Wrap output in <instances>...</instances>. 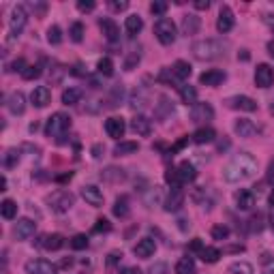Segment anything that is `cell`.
Wrapping results in <instances>:
<instances>
[{
  "label": "cell",
  "mask_w": 274,
  "mask_h": 274,
  "mask_svg": "<svg viewBox=\"0 0 274 274\" xmlns=\"http://www.w3.org/2000/svg\"><path fill=\"white\" fill-rule=\"evenodd\" d=\"M199 30V17L197 15H184L182 17V32L184 34H197Z\"/></svg>",
  "instance_id": "f546056e"
},
{
  "label": "cell",
  "mask_w": 274,
  "mask_h": 274,
  "mask_svg": "<svg viewBox=\"0 0 274 274\" xmlns=\"http://www.w3.org/2000/svg\"><path fill=\"white\" fill-rule=\"evenodd\" d=\"M180 99H182V103L193 107L197 103V90L193 86H180Z\"/></svg>",
  "instance_id": "4dcf8cb0"
},
{
  "label": "cell",
  "mask_w": 274,
  "mask_h": 274,
  "mask_svg": "<svg viewBox=\"0 0 274 274\" xmlns=\"http://www.w3.org/2000/svg\"><path fill=\"white\" fill-rule=\"evenodd\" d=\"M171 73H174L180 82L186 77H191V64L186 62V60H176L174 64H171Z\"/></svg>",
  "instance_id": "4316f807"
},
{
  "label": "cell",
  "mask_w": 274,
  "mask_h": 274,
  "mask_svg": "<svg viewBox=\"0 0 274 274\" xmlns=\"http://www.w3.org/2000/svg\"><path fill=\"white\" fill-rule=\"evenodd\" d=\"M56 266L49 264L47 259H30L26 264V274H54Z\"/></svg>",
  "instance_id": "7c38bea8"
},
{
  "label": "cell",
  "mask_w": 274,
  "mask_h": 274,
  "mask_svg": "<svg viewBox=\"0 0 274 274\" xmlns=\"http://www.w3.org/2000/svg\"><path fill=\"white\" fill-rule=\"evenodd\" d=\"M268 201H270V206H272V208H274V191H272V193H270V199H268Z\"/></svg>",
  "instance_id": "6125c7cd"
},
{
  "label": "cell",
  "mask_w": 274,
  "mask_h": 274,
  "mask_svg": "<svg viewBox=\"0 0 274 274\" xmlns=\"http://www.w3.org/2000/svg\"><path fill=\"white\" fill-rule=\"evenodd\" d=\"M71 249H75V251H84V249H88V238H86L84 234H77L71 238Z\"/></svg>",
  "instance_id": "60d3db41"
},
{
  "label": "cell",
  "mask_w": 274,
  "mask_h": 274,
  "mask_svg": "<svg viewBox=\"0 0 274 274\" xmlns=\"http://www.w3.org/2000/svg\"><path fill=\"white\" fill-rule=\"evenodd\" d=\"M30 101L34 107H47L49 101H52V92H49L47 86H37L30 95Z\"/></svg>",
  "instance_id": "ac0fdd59"
},
{
  "label": "cell",
  "mask_w": 274,
  "mask_h": 274,
  "mask_svg": "<svg viewBox=\"0 0 274 274\" xmlns=\"http://www.w3.org/2000/svg\"><path fill=\"white\" fill-rule=\"evenodd\" d=\"M69 37H71V41L82 43V39H84V24H82V21H73V24H71Z\"/></svg>",
  "instance_id": "8d00e7d4"
},
{
  "label": "cell",
  "mask_w": 274,
  "mask_h": 274,
  "mask_svg": "<svg viewBox=\"0 0 274 274\" xmlns=\"http://www.w3.org/2000/svg\"><path fill=\"white\" fill-rule=\"evenodd\" d=\"M234 131H236V135H240V137H253L257 133V127L249 118H240L234 125Z\"/></svg>",
  "instance_id": "cb8c5ba5"
},
{
  "label": "cell",
  "mask_w": 274,
  "mask_h": 274,
  "mask_svg": "<svg viewBox=\"0 0 274 274\" xmlns=\"http://www.w3.org/2000/svg\"><path fill=\"white\" fill-rule=\"evenodd\" d=\"M229 274H253V266L247 262H234L229 266Z\"/></svg>",
  "instance_id": "74e56055"
},
{
  "label": "cell",
  "mask_w": 274,
  "mask_h": 274,
  "mask_svg": "<svg viewBox=\"0 0 274 274\" xmlns=\"http://www.w3.org/2000/svg\"><path fill=\"white\" fill-rule=\"evenodd\" d=\"M139 150V143L137 141H118L116 148H114V154L116 156H125V154H133Z\"/></svg>",
  "instance_id": "83f0119b"
},
{
  "label": "cell",
  "mask_w": 274,
  "mask_h": 274,
  "mask_svg": "<svg viewBox=\"0 0 274 274\" xmlns=\"http://www.w3.org/2000/svg\"><path fill=\"white\" fill-rule=\"evenodd\" d=\"M97 71H99L101 75H107V77H110V75L114 73V62H112V58H101L99 64H97Z\"/></svg>",
  "instance_id": "f35d334b"
},
{
  "label": "cell",
  "mask_w": 274,
  "mask_h": 274,
  "mask_svg": "<svg viewBox=\"0 0 274 274\" xmlns=\"http://www.w3.org/2000/svg\"><path fill=\"white\" fill-rule=\"evenodd\" d=\"M199 257H201V262H204V264H216V262H219V257H221V251L214 249V247H204V249H201V253H199Z\"/></svg>",
  "instance_id": "d6a6232c"
},
{
  "label": "cell",
  "mask_w": 274,
  "mask_h": 274,
  "mask_svg": "<svg viewBox=\"0 0 274 274\" xmlns=\"http://www.w3.org/2000/svg\"><path fill=\"white\" fill-rule=\"evenodd\" d=\"M71 129V118L67 116V114H54L52 118H47L45 122V135L47 137H56V139L60 141V137L67 135V131Z\"/></svg>",
  "instance_id": "3957f363"
},
{
  "label": "cell",
  "mask_w": 274,
  "mask_h": 274,
  "mask_svg": "<svg viewBox=\"0 0 274 274\" xmlns=\"http://www.w3.org/2000/svg\"><path fill=\"white\" fill-rule=\"evenodd\" d=\"M110 229H112V225H110V221H107V219H99V221H97V225H95V232H97V234L110 232Z\"/></svg>",
  "instance_id": "816d5d0a"
},
{
  "label": "cell",
  "mask_w": 274,
  "mask_h": 274,
  "mask_svg": "<svg viewBox=\"0 0 274 274\" xmlns=\"http://www.w3.org/2000/svg\"><path fill=\"white\" fill-rule=\"evenodd\" d=\"M154 34H156V39L158 43H163V45H171V43L176 41V24L171 19L167 17H158L154 21Z\"/></svg>",
  "instance_id": "5b68a950"
},
{
  "label": "cell",
  "mask_w": 274,
  "mask_h": 274,
  "mask_svg": "<svg viewBox=\"0 0 274 274\" xmlns=\"http://www.w3.org/2000/svg\"><path fill=\"white\" fill-rule=\"evenodd\" d=\"M105 131L110 137H114V139H120V137H125V131H127V125L125 120L118 118V116H112L105 120Z\"/></svg>",
  "instance_id": "5bb4252c"
},
{
  "label": "cell",
  "mask_w": 274,
  "mask_h": 274,
  "mask_svg": "<svg viewBox=\"0 0 274 274\" xmlns=\"http://www.w3.org/2000/svg\"><path fill=\"white\" fill-rule=\"evenodd\" d=\"M79 99H82V90L79 88H67L62 92V103L64 105H75V103H79Z\"/></svg>",
  "instance_id": "e575fe53"
},
{
  "label": "cell",
  "mask_w": 274,
  "mask_h": 274,
  "mask_svg": "<svg viewBox=\"0 0 274 274\" xmlns=\"http://www.w3.org/2000/svg\"><path fill=\"white\" fill-rule=\"evenodd\" d=\"M47 204H49V208H52L54 212L64 214V212H69L71 208H73V204H75V195H73L71 191L60 189V191H54L52 195H47Z\"/></svg>",
  "instance_id": "277c9868"
},
{
  "label": "cell",
  "mask_w": 274,
  "mask_h": 274,
  "mask_svg": "<svg viewBox=\"0 0 274 274\" xmlns=\"http://www.w3.org/2000/svg\"><path fill=\"white\" fill-rule=\"evenodd\" d=\"M47 41L52 43V45H58V43L62 41V30H60V26H49V30H47Z\"/></svg>",
  "instance_id": "ab89813d"
},
{
  "label": "cell",
  "mask_w": 274,
  "mask_h": 274,
  "mask_svg": "<svg viewBox=\"0 0 274 274\" xmlns=\"http://www.w3.org/2000/svg\"><path fill=\"white\" fill-rule=\"evenodd\" d=\"M214 137H216V133H214L212 127H199L197 131L193 133V141L195 143H210V141H214Z\"/></svg>",
  "instance_id": "484cf974"
},
{
  "label": "cell",
  "mask_w": 274,
  "mask_h": 274,
  "mask_svg": "<svg viewBox=\"0 0 274 274\" xmlns=\"http://www.w3.org/2000/svg\"><path fill=\"white\" fill-rule=\"evenodd\" d=\"M225 49H227V43H223L219 39H204V41H197L193 43L191 52L197 60H204V62H210V60H219L225 56Z\"/></svg>",
  "instance_id": "7a4b0ae2"
},
{
  "label": "cell",
  "mask_w": 274,
  "mask_h": 274,
  "mask_svg": "<svg viewBox=\"0 0 274 274\" xmlns=\"http://www.w3.org/2000/svg\"><path fill=\"white\" fill-rule=\"evenodd\" d=\"M268 180H270V182L274 184V163L270 165V169H268Z\"/></svg>",
  "instance_id": "91938a15"
},
{
  "label": "cell",
  "mask_w": 274,
  "mask_h": 274,
  "mask_svg": "<svg viewBox=\"0 0 274 274\" xmlns=\"http://www.w3.org/2000/svg\"><path fill=\"white\" fill-rule=\"evenodd\" d=\"M150 11H152L154 15H165V11H167V2H163V0H154V2L150 4Z\"/></svg>",
  "instance_id": "7dc6e473"
},
{
  "label": "cell",
  "mask_w": 274,
  "mask_h": 274,
  "mask_svg": "<svg viewBox=\"0 0 274 274\" xmlns=\"http://www.w3.org/2000/svg\"><path fill=\"white\" fill-rule=\"evenodd\" d=\"M227 105L232 107V110H240V112H255L257 110V103L251 97H247V95L229 97L227 99Z\"/></svg>",
  "instance_id": "30bf717a"
},
{
  "label": "cell",
  "mask_w": 274,
  "mask_h": 274,
  "mask_svg": "<svg viewBox=\"0 0 274 274\" xmlns=\"http://www.w3.org/2000/svg\"><path fill=\"white\" fill-rule=\"evenodd\" d=\"M272 32H274V26H272Z\"/></svg>",
  "instance_id": "003e7915"
},
{
  "label": "cell",
  "mask_w": 274,
  "mask_h": 274,
  "mask_svg": "<svg viewBox=\"0 0 274 274\" xmlns=\"http://www.w3.org/2000/svg\"><path fill=\"white\" fill-rule=\"evenodd\" d=\"M272 229H274V219H272Z\"/></svg>",
  "instance_id": "03108f58"
},
{
  "label": "cell",
  "mask_w": 274,
  "mask_h": 274,
  "mask_svg": "<svg viewBox=\"0 0 274 274\" xmlns=\"http://www.w3.org/2000/svg\"><path fill=\"white\" fill-rule=\"evenodd\" d=\"M236 204L240 210H251V208L255 206V195L251 191L247 189H242V191H238L236 193Z\"/></svg>",
  "instance_id": "d4e9b609"
},
{
  "label": "cell",
  "mask_w": 274,
  "mask_h": 274,
  "mask_svg": "<svg viewBox=\"0 0 274 274\" xmlns=\"http://www.w3.org/2000/svg\"><path fill=\"white\" fill-rule=\"evenodd\" d=\"M234 11L229 9V6H221V11H219V19H216V30L219 32H229L234 28Z\"/></svg>",
  "instance_id": "4fadbf2b"
},
{
  "label": "cell",
  "mask_w": 274,
  "mask_h": 274,
  "mask_svg": "<svg viewBox=\"0 0 274 274\" xmlns=\"http://www.w3.org/2000/svg\"><path fill=\"white\" fill-rule=\"evenodd\" d=\"M131 129H133V133H137V135H150V131H152V122L139 114V116H135L131 120Z\"/></svg>",
  "instance_id": "603a6c76"
},
{
  "label": "cell",
  "mask_w": 274,
  "mask_h": 274,
  "mask_svg": "<svg viewBox=\"0 0 274 274\" xmlns=\"http://www.w3.org/2000/svg\"><path fill=\"white\" fill-rule=\"evenodd\" d=\"M107 6H110L112 11H125L127 6H129V2H127V0H110Z\"/></svg>",
  "instance_id": "c3c4849f"
},
{
  "label": "cell",
  "mask_w": 274,
  "mask_h": 274,
  "mask_svg": "<svg viewBox=\"0 0 274 274\" xmlns=\"http://www.w3.org/2000/svg\"><path fill=\"white\" fill-rule=\"evenodd\" d=\"M39 75H41V67H39V64H28L26 71L21 73V77L28 79V82H30V79H37Z\"/></svg>",
  "instance_id": "f6af8a7d"
},
{
  "label": "cell",
  "mask_w": 274,
  "mask_h": 274,
  "mask_svg": "<svg viewBox=\"0 0 274 274\" xmlns=\"http://www.w3.org/2000/svg\"><path fill=\"white\" fill-rule=\"evenodd\" d=\"M26 67H28V64H26L24 60H21V58H17L15 62L11 64V71H15V73H24V71H26Z\"/></svg>",
  "instance_id": "db71d44e"
},
{
  "label": "cell",
  "mask_w": 274,
  "mask_h": 274,
  "mask_svg": "<svg viewBox=\"0 0 274 274\" xmlns=\"http://www.w3.org/2000/svg\"><path fill=\"white\" fill-rule=\"evenodd\" d=\"M114 214L120 216V219H125V216H129V199L122 195L116 199V204H114Z\"/></svg>",
  "instance_id": "d590c367"
},
{
  "label": "cell",
  "mask_w": 274,
  "mask_h": 274,
  "mask_svg": "<svg viewBox=\"0 0 274 274\" xmlns=\"http://www.w3.org/2000/svg\"><path fill=\"white\" fill-rule=\"evenodd\" d=\"M26 21H28V13L24 6H15L11 13V21H9V28H11V39H15L19 37V32L24 30V26H26Z\"/></svg>",
  "instance_id": "52a82bcc"
},
{
  "label": "cell",
  "mask_w": 274,
  "mask_h": 274,
  "mask_svg": "<svg viewBox=\"0 0 274 274\" xmlns=\"http://www.w3.org/2000/svg\"><path fill=\"white\" fill-rule=\"evenodd\" d=\"M0 191H6V178L0 180Z\"/></svg>",
  "instance_id": "94428289"
},
{
  "label": "cell",
  "mask_w": 274,
  "mask_h": 274,
  "mask_svg": "<svg viewBox=\"0 0 274 274\" xmlns=\"http://www.w3.org/2000/svg\"><path fill=\"white\" fill-rule=\"evenodd\" d=\"M257 171V161L255 156L251 152H240L232 156L227 161V165L223 167V178L227 180V182H242V180H249L251 176H255Z\"/></svg>",
  "instance_id": "6da1fadb"
},
{
  "label": "cell",
  "mask_w": 274,
  "mask_h": 274,
  "mask_svg": "<svg viewBox=\"0 0 274 274\" xmlns=\"http://www.w3.org/2000/svg\"><path fill=\"white\" fill-rule=\"evenodd\" d=\"M120 259H122V253H120V251H112V253L107 255V268H114V266H116Z\"/></svg>",
  "instance_id": "681fc988"
},
{
  "label": "cell",
  "mask_w": 274,
  "mask_h": 274,
  "mask_svg": "<svg viewBox=\"0 0 274 274\" xmlns=\"http://www.w3.org/2000/svg\"><path fill=\"white\" fill-rule=\"evenodd\" d=\"M262 274H274V257L270 253L262 255Z\"/></svg>",
  "instance_id": "b9f144b4"
},
{
  "label": "cell",
  "mask_w": 274,
  "mask_h": 274,
  "mask_svg": "<svg viewBox=\"0 0 274 274\" xmlns=\"http://www.w3.org/2000/svg\"><path fill=\"white\" fill-rule=\"evenodd\" d=\"M212 238H214V240H227V238H229V227L227 225H214L212 227Z\"/></svg>",
  "instance_id": "ee69618b"
},
{
  "label": "cell",
  "mask_w": 274,
  "mask_h": 274,
  "mask_svg": "<svg viewBox=\"0 0 274 274\" xmlns=\"http://www.w3.org/2000/svg\"><path fill=\"white\" fill-rule=\"evenodd\" d=\"M135 255L137 257H141V259H148V257H152L154 255V251H156V242L152 240V238H141L139 242L135 244Z\"/></svg>",
  "instance_id": "e0dca14e"
},
{
  "label": "cell",
  "mask_w": 274,
  "mask_h": 274,
  "mask_svg": "<svg viewBox=\"0 0 274 274\" xmlns=\"http://www.w3.org/2000/svg\"><path fill=\"white\" fill-rule=\"evenodd\" d=\"M99 28H101V32L105 34V39L107 41H118L120 39V28L116 26V21L110 19V17H105V19H101L99 21Z\"/></svg>",
  "instance_id": "d6986e66"
},
{
  "label": "cell",
  "mask_w": 274,
  "mask_h": 274,
  "mask_svg": "<svg viewBox=\"0 0 274 274\" xmlns=\"http://www.w3.org/2000/svg\"><path fill=\"white\" fill-rule=\"evenodd\" d=\"M17 161H19V150H9V152L4 154V158H2L4 167H15Z\"/></svg>",
  "instance_id": "7bdbcfd3"
},
{
  "label": "cell",
  "mask_w": 274,
  "mask_h": 274,
  "mask_svg": "<svg viewBox=\"0 0 274 274\" xmlns=\"http://www.w3.org/2000/svg\"><path fill=\"white\" fill-rule=\"evenodd\" d=\"M176 171H178V178H180V184H189V182H193V180L197 178V169H195V165L193 163H189V161H182L176 167Z\"/></svg>",
  "instance_id": "2e32d148"
},
{
  "label": "cell",
  "mask_w": 274,
  "mask_h": 274,
  "mask_svg": "<svg viewBox=\"0 0 274 274\" xmlns=\"http://www.w3.org/2000/svg\"><path fill=\"white\" fill-rule=\"evenodd\" d=\"M201 249H204V244H201V240H199V238H195V240H193L191 244H189V251H193V253H201Z\"/></svg>",
  "instance_id": "11a10c76"
},
{
  "label": "cell",
  "mask_w": 274,
  "mask_h": 274,
  "mask_svg": "<svg viewBox=\"0 0 274 274\" xmlns=\"http://www.w3.org/2000/svg\"><path fill=\"white\" fill-rule=\"evenodd\" d=\"M37 232V223L30 221V219H19L15 223V238L17 240H28L30 236H34Z\"/></svg>",
  "instance_id": "9a60e30c"
},
{
  "label": "cell",
  "mask_w": 274,
  "mask_h": 274,
  "mask_svg": "<svg viewBox=\"0 0 274 274\" xmlns=\"http://www.w3.org/2000/svg\"><path fill=\"white\" fill-rule=\"evenodd\" d=\"M165 270H167V268H165V264H156L154 268L150 270V274H165Z\"/></svg>",
  "instance_id": "9f6ffc18"
},
{
  "label": "cell",
  "mask_w": 274,
  "mask_h": 274,
  "mask_svg": "<svg viewBox=\"0 0 274 274\" xmlns=\"http://www.w3.org/2000/svg\"><path fill=\"white\" fill-rule=\"evenodd\" d=\"M214 118V110L210 103H195L191 107V120L195 122V125H208Z\"/></svg>",
  "instance_id": "8992f818"
},
{
  "label": "cell",
  "mask_w": 274,
  "mask_h": 274,
  "mask_svg": "<svg viewBox=\"0 0 274 274\" xmlns=\"http://www.w3.org/2000/svg\"><path fill=\"white\" fill-rule=\"evenodd\" d=\"M122 178H125V174L118 167H110L103 171V180H122Z\"/></svg>",
  "instance_id": "bcb514c9"
},
{
  "label": "cell",
  "mask_w": 274,
  "mask_h": 274,
  "mask_svg": "<svg viewBox=\"0 0 274 274\" xmlns=\"http://www.w3.org/2000/svg\"><path fill=\"white\" fill-rule=\"evenodd\" d=\"M182 204H184L182 189H171L167 199H165V210H167V212H178L180 208H182Z\"/></svg>",
  "instance_id": "ffe728a7"
},
{
  "label": "cell",
  "mask_w": 274,
  "mask_h": 274,
  "mask_svg": "<svg viewBox=\"0 0 274 274\" xmlns=\"http://www.w3.org/2000/svg\"><path fill=\"white\" fill-rule=\"evenodd\" d=\"M176 274H197V270H195V262H193L191 257L180 259V262L176 264Z\"/></svg>",
  "instance_id": "836d02e7"
},
{
  "label": "cell",
  "mask_w": 274,
  "mask_h": 274,
  "mask_svg": "<svg viewBox=\"0 0 274 274\" xmlns=\"http://www.w3.org/2000/svg\"><path fill=\"white\" fill-rule=\"evenodd\" d=\"M210 6V0H195V9H208Z\"/></svg>",
  "instance_id": "6f0895ef"
},
{
  "label": "cell",
  "mask_w": 274,
  "mask_h": 274,
  "mask_svg": "<svg viewBox=\"0 0 274 274\" xmlns=\"http://www.w3.org/2000/svg\"><path fill=\"white\" fill-rule=\"evenodd\" d=\"M255 84L259 86V88H270V86L274 84V69L270 67V64H257L255 69Z\"/></svg>",
  "instance_id": "ba28073f"
},
{
  "label": "cell",
  "mask_w": 274,
  "mask_h": 274,
  "mask_svg": "<svg viewBox=\"0 0 274 274\" xmlns=\"http://www.w3.org/2000/svg\"><path fill=\"white\" fill-rule=\"evenodd\" d=\"M64 244V238L60 234H45L39 240V247H43L45 251H58Z\"/></svg>",
  "instance_id": "7402d4cb"
},
{
  "label": "cell",
  "mask_w": 274,
  "mask_h": 274,
  "mask_svg": "<svg viewBox=\"0 0 274 274\" xmlns=\"http://www.w3.org/2000/svg\"><path fill=\"white\" fill-rule=\"evenodd\" d=\"M77 9L84 11V13H88V11L95 9V2H92V0H79V2H77Z\"/></svg>",
  "instance_id": "f5cc1de1"
},
{
  "label": "cell",
  "mask_w": 274,
  "mask_h": 274,
  "mask_svg": "<svg viewBox=\"0 0 274 274\" xmlns=\"http://www.w3.org/2000/svg\"><path fill=\"white\" fill-rule=\"evenodd\" d=\"M225 73H223V71H219V69H210V71H206V73H201L199 75V82L204 84V86H221L223 82H225Z\"/></svg>",
  "instance_id": "44dd1931"
},
{
  "label": "cell",
  "mask_w": 274,
  "mask_h": 274,
  "mask_svg": "<svg viewBox=\"0 0 274 274\" xmlns=\"http://www.w3.org/2000/svg\"><path fill=\"white\" fill-rule=\"evenodd\" d=\"M120 274H139V270L133 268V266H129V268H122Z\"/></svg>",
  "instance_id": "680465c9"
},
{
  "label": "cell",
  "mask_w": 274,
  "mask_h": 274,
  "mask_svg": "<svg viewBox=\"0 0 274 274\" xmlns=\"http://www.w3.org/2000/svg\"><path fill=\"white\" fill-rule=\"evenodd\" d=\"M6 107H9V112L13 116H21V114L26 112V97L24 92H11L9 97H6Z\"/></svg>",
  "instance_id": "8fae6325"
},
{
  "label": "cell",
  "mask_w": 274,
  "mask_h": 274,
  "mask_svg": "<svg viewBox=\"0 0 274 274\" xmlns=\"http://www.w3.org/2000/svg\"><path fill=\"white\" fill-rule=\"evenodd\" d=\"M270 112H272V114H274V101H272V107H270Z\"/></svg>",
  "instance_id": "e7e4bbea"
},
{
  "label": "cell",
  "mask_w": 274,
  "mask_h": 274,
  "mask_svg": "<svg viewBox=\"0 0 274 274\" xmlns=\"http://www.w3.org/2000/svg\"><path fill=\"white\" fill-rule=\"evenodd\" d=\"M125 28H127V32L131 34H137V32H141V28H143V19L139 15H129L127 21H125Z\"/></svg>",
  "instance_id": "1f68e13d"
},
{
  "label": "cell",
  "mask_w": 274,
  "mask_h": 274,
  "mask_svg": "<svg viewBox=\"0 0 274 274\" xmlns=\"http://www.w3.org/2000/svg\"><path fill=\"white\" fill-rule=\"evenodd\" d=\"M262 221H264V216L262 214H257V216H253L249 223H251V232H262Z\"/></svg>",
  "instance_id": "f907efd6"
},
{
  "label": "cell",
  "mask_w": 274,
  "mask_h": 274,
  "mask_svg": "<svg viewBox=\"0 0 274 274\" xmlns=\"http://www.w3.org/2000/svg\"><path fill=\"white\" fill-rule=\"evenodd\" d=\"M268 49H270V54L274 56V43H270V45H268Z\"/></svg>",
  "instance_id": "be15d7a7"
},
{
  "label": "cell",
  "mask_w": 274,
  "mask_h": 274,
  "mask_svg": "<svg viewBox=\"0 0 274 274\" xmlns=\"http://www.w3.org/2000/svg\"><path fill=\"white\" fill-rule=\"evenodd\" d=\"M82 197L86 199V204H90L92 208H101L103 206V191L95 184H86L82 186Z\"/></svg>",
  "instance_id": "9c48e42d"
},
{
  "label": "cell",
  "mask_w": 274,
  "mask_h": 274,
  "mask_svg": "<svg viewBox=\"0 0 274 274\" xmlns=\"http://www.w3.org/2000/svg\"><path fill=\"white\" fill-rule=\"evenodd\" d=\"M0 214H2V219L11 221L17 216V204L13 199H4L2 204H0Z\"/></svg>",
  "instance_id": "f1b7e54d"
}]
</instances>
